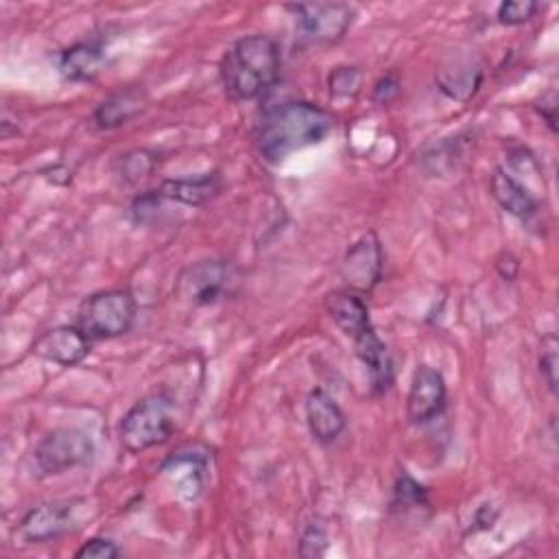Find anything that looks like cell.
Wrapping results in <instances>:
<instances>
[{
    "label": "cell",
    "mask_w": 559,
    "mask_h": 559,
    "mask_svg": "<svg viewBox=\"0 0 559 559\" xmlns=\"http://www.w3.org/2000/svg\"><path fill=\"white\" fill-rule=\"evenodd\" d=\"M288 11L295 15V33L301 46L336 44L354 20V9L341 2L290 4Z\"/></svg>",
    "instance_id": "obj_6"
},
{
    "label": "cell",
    "mask_w": 559,
    "mask_h": 559,
    "mask_svg": "<svg viewBox=\"0 0 559 559\" xmlns=\"http://www.w3.org/2000/svg\"><path fill=\"white\" fill-rule=\"evenodd\" d=\"M400 76L395 72H386L384 76H380L376 83H373V90H371V98L373 103H378L380 107L389 105L391 100H395V96L400 94Z\"/></svg>",
    "instance_id": "obj_27"
},
{
    "label": "cell",
    "mask_w": 559,
    "mask_h": 559,
    "mask_svg": "<svg viewBox=\"0 0 559 559\" xmlns=\"http://www.w3.org/2000/svg\"><path fill=\"white\" fill-rule=\"evenodd\" d=\"M328 548V533L323 528V524L319 522H310L306 524V528L301 531L299 537V555L306 559H314L321 557Z\"/></svg>",
    "instance_id": "obj_25"
},
{
    "label": "cell",
    "mask_w": 559,
    "mask_h": 559,
    "mask_svg": "<svg viewBox=\"0 0 559 559\" xmlns=\"http://www.w3.org/2000/svg\"><path fill=\"white\" fill-rule=\"evenodd\" d=\"M138 314L135 297L127 288H107L85 297L76 310V325L92 341H109L127 334Z\"/></svg>",
    "instance_id": "obj_4"
},
{
    "label": "cell",
    "mask_w": 559,
    "mask_h": 559,
    "mask_svg": "<svg viewBox=\"0 0 559 559\" xmlns=\"http://www.w3.org/2000/svg\"><path fill=\"white\" fill-rule=\"evenodd\" d=\"M384 269V253L378 236L373 231L362 234L341 260V277L345 288L356 293H369L382 280Z\"/></svg>",
    "instance_id": "obj_8"
},
{
    "label": "cell",
    "mask_w": 559,
    "mask_h": 559,
    "mask_svg": "<svg viewBox=\"0 0 559 559\" xmlns=\"http://www.w3.org/2000/svg\"><path fill=\"white\" fill-rule=\"evenodd\" d=\"M146 92L140 87H124L120 92H114L103 103L96 105L92 114V122L96 129H116L127 124L131 118H135L146 107Z\"/></svg>",
    "instance_id": "obj_17"
},
{
    "label": "cell",
    "mask_w": 559,
    "mask_h": 559,
    "mask_svg": "<svg viewBox=\"0 0 559 559\" xmlns=\"http://www.w3.org/2000/svg\"><path fill=\"white\" fill-rule=\"evenodd\" d=\"M175 432V402L168 393L155 391L140 397L120 419L118 439L124 450L138 454L170 439Z\"/></svg>",
    "instance_id": "obj_3"
},
{
    "label": "cell",
    "mask_w": 559,
    "mask_h": 559,
    "mask_svg": "<svg viewBox=\"0 0 559 559\" xmlns=\"http://www.w3.org/2000/svg\"><path fill=\"white\" fill-rule=\"evenodd\" d=\"M334 131V116L308 100H286L262 111L253 129L258 155L277 164L288 155L321 144Z\"/></svg>",
    "instance_id": "obj_1"
},
{
    "label": "cell",
    "mask_w": 559,
    "mask_h": 559,
    "mask_svg": "<svg viewBox=\"0 0 559 559\" xmlns=\"http://www.w3.org/2000/svg\"><path fill=\"white\" fill-rule=\"evenodd\" d=\"M282 50L269 35H247L234 41L221 63L218 76L229 100L242 103L262 96L280 76Z\"/></svg>",
    "instance_id": "obj_2"
},
{
    "label": "cell",
    "mask_w": 559,
    "mask_h": 559,
    "mask_svg": "<svg viewBox=\"0 0 559 559\" xmlns=\"http://www.w3.org/2000/svg\"><path fill=\"white\" fill-rule=\"evenodd\" d=\"M238 286L236 269L225 260H199L188 264L175 280V295L190 306H212Z\"/></svg>",
    "instance_id": "obj_5"
},
{
    "label": "cell",
    "mask_w": 559,
    "mask_h": 559,
    "mask_svg": "<svg viewBox=\"0 0 559 559\" xmlns=\"http://www.w3.org/2000/svg\"><path fill=\"white\" fill-rule=\"evenodd\" d=\"M221 190V179L216 173H207L201 177H190V179H166L157 192L166 199V201H177L181 205H190V207H199L203 203H207L210 199H214Z\"/></svg>",
    "instance_id": "obj_19"
},
{
    "label": "cell",
    "mask_w": 559,
    "mask_h": 559,
    "mask_svg": "<svg viewBox=\"0 0 559 559\" xmlns=\"http://www.w3.org/2000/svg\"><path fill=\"white\" fill-rule=\"evenodd\" d=\"M120 555H122V548L107 537H92L74 552L76 559H114Z\"/></svg>",
    "instance_id": "obj_26"
},
{
    "label": "cell",
    "mask_w": 559,
    "mask_h": 559,
    "mask_svg": "<svg viewBox=\"0 0 559 559\" xmlns=\"http://www.w3.org/2000/svg\"><path fill=\"white\" fill-rule=\"evenodd\" d=\"M496 269H498V273H500L504 280H513V277L518 275L520 264H518V258H513L509 251H504V253H500V258L496 260Z\"/></svg>",
    "instance_id": "obj_29"
},
{
    "label": "cell",
    "mask_w": 559,
    "mask_h": 559,
    "mask_svg": "<svg viewBox=\"0 0 559 559\" xmlns=\"http://www.w3.org/2000/svg\"><path fill=\"white\" fill-rule=\"evenodd\" d=\"M489 192L496 203L511 216L520 218L522 223L531 221L539 212L537 199L504 168H496L489 177Z\"/></svg>",
    "instance_id": "obj_16"
},
{
    "label": "cell",
    "mask_w": 559,
    "mask_h": 559,
    "mask_svg": "<svg viewBox=\"0 0 559 559\" xmlns=\"http://www.w3.org/2000/svg\"><path fill=\"white\" fill-rule=\"evenodd\" d=\"M325 310L330 319L336 323V328L349 338H356L365 330L373 328L362 293H356L352 288H336L328 293Z\"/></svg>",
    "instance_id": "obj_15"
},
{
    "label": "cell",
    "mask_w": 559,
    "mask_h": 559,
    "mask_svg": "<svg viewBox=\"0 0 559 559\" xmlns=\"http://www.w3.org/2000/svg\"><path fill=\"white\" fill-rule=\"evenodd\" d=\"M393 507H400L404 511L426 509L428 507L426 489L415 478H411L408 474H402L395 483V489H393Z\"/></svg>",
    "instance_id": "obj_21"
},
{
    "label": "cell",
    "mask_w": 559,
    "mask_h": 559,
    "mask_svg": "<svg viewBox=\"0 0 559 559\" xmlns=\"http://www.w3.org/2000/svg\"><path fill=\"white\" fill-rule=\"evenodd\" d=\"M304 411H306L308 430L319 443L336 441L347 426V417H345L343 408L323 389H312L308 393Z\"/></svg>",
    "instance_id": "obj_13"
},
{
    "label": "cell",
    "mask_w": 559,
    "mask_h": 559,
    "mask_svg": "<svg viewBox=\"0 0 559 559\" xmlns=\"http://www.w3.org/2000/svg\"><path fill=\"white\" fill-rule=\"evenodd\" d=\"M557 349H559V341L555 334H546L544 341H542V352H539V358H537V365H539V373H542V380L546 382L548 391L555 395L557 393Z\"/></svg>",
    "instance_id": "obj_23"
},
{
    "label": "cell",
    "mask_w": 559,
    "mask_h": 559,
    "mask_svg": "<svg viewBox=\"0 0 559 559\" xmlns=\"http://www.w3.org/2000/svg\"><path fill=\"white\" fill-rule=\"evenodd\" d=\"M105 52L98 44L81 41L66 48L59 57V74L72 83L94 81L103 70Z\"/></svg>",
    "instance_id": "obj_18"
},
{
    "label": "cell",
    "mask_w": 559,
    "mask_h": 559,
    "mask_svg": "<svg viewBox=\"0 0 559 559\" xmlns=\"http://www.w3.org/2000/svg\"><path fill=\"white\" fill-rule=\"evenodd\" d=\"M362 83V72L356 66H338L328 76V90L336 98L356 96Z\"/></svg>",
    "instance_id": "obj_22"
},
{
    "label": "cell",
    "mask_w": 559,
    "mask_h": 559,
    "mask_svg": "<svg viewBox=\"0 0 559 559\" xmlns=\"http://www.w3.org/2000/svg\"><path fill=\"white\" fill-rule=\"evenodd\" d=\"M74 522V500H52L31 507L17 528L15 537L24 544H44L66 535Z\"/></svg>",
    "instance_id": "obj_9"
},
{
    "label": "cell",
    "mask_w": 559,
    "mask_h": 559,
    "mask_svg": "<svg viewBox=\"0 0 559 559\" xmlns=\"http://www.w3.org/2000/svg\"><path fill=\"white\" fill-rule=\"evenodd\" d=\"M352 341H354V352H356L358 360L365 365V369L369 373L371 391L376 395L386 393L393 384V360H391L389 347L384 345V341L378 336V332L373 328L365 330L362 334H358Z\"/></svg>",
    "instance_id": "obj_14"
},
{
    "label": "cell",
    "mask_w": 559,
    "mask_h": 559,
    "mask_svg": "<svg viewBox=\"0 0 559 559\" xmlns=\"http://www.w3.org/2000/svg\"><path fill=\"white\" fill-rule=\"evenodd\" d=\"M92 338L76 325H57L35 341V354L61 367H76L92 352Z\"/></svg>",
    "instance_id": "obj_11"
},
{
    "label": "cell",
    "mask_w": 559,
    "mask_h": 559,
    "mask_svg": "<svg viewBox=\"0 0 559 559\" xmlns=\"http://www.w3.org/2000/svg\"><path fill=\"white\" fill-rule=\"evenodd\" d=\"M448 402L445 380L439 369L430 365H417L408 395H406V417L411 424H428L437 419Z\"/></svg>",
    "instance_id": "obj_10"
},
{
    "label": "cell",
    "mask_w": 559,
    "mask_h": 559,
    "mask_svg": "<svg viewBox=\"0 0 559 559\" xmlns=\"http://www.w3.org/2000/svg\"><path fill=\"white\" fill-rule=\"evenodd\" d=\"M537 11H539V4L533 0H513V2H502L496 11V17L504 26H520L531 22Z\"/></svg>",
    "instance_id": "obj_24"
},
{
    "label": "cell",
    "mask_w": 559,
    "mask_h": 559,
    "mask_svg": "<svg viewBox=\"0 0 559 559\" xmlns=\"http://www.w3.org/2000/svg\"><path fill=\"white\" fill-rule=\"evenodd\" d=\"M537 111L546 120L548 129L552 133H557V96H555V92H548L546 96H542V103L537 105Z\"/></svg>",
    "instance_id": "obj_28"
},
{
    "label": "cell",
    "mask_w": 559,
    "mask_h": 559,
    "mask_svg": "<svg viewBox=\"0 0 559 559\" xmlns=\"http://www.w3.org/2000/svg\"><path fill=\"white\" fill-rule=\"evenodd\" d=\"M94 459V441L79 428H55L35 445V465L44 476L63 474Z\"/></svg>",
    "instance_id": "obj_7"
},
{
    "label": "cell",
    "mask_w": 559,
    "mask_h": 559,
    "mask_svg": "<svg viewBox=\"0 0 559 559\" xmlns=\"http://www.w3.org/2000/svg\"><path fill=\"white\" fill-rule=\"evenodd\" d=\"M157 166V153L146 148H135L116 159V173L127 183H135L144 177H148Z\"/></svg>",
    "instance_id": "obj_20"
},
{
    "label": "cell",
    "mask_w": 559,
    "mask_h": 559,
    "mask_svg": "<svg viewBox=\"0 0 559 559\" xmlns=\"http://www.w3.org/2000/svg\"><path fill=\"white\" fill-rule=\"evenodd\" d=\"M439 90L454 100H469L483 83V66L474 55L445 57L435 74Z\"/></svg>",
    "instance_id": "obj_12"
}]
</instances>
